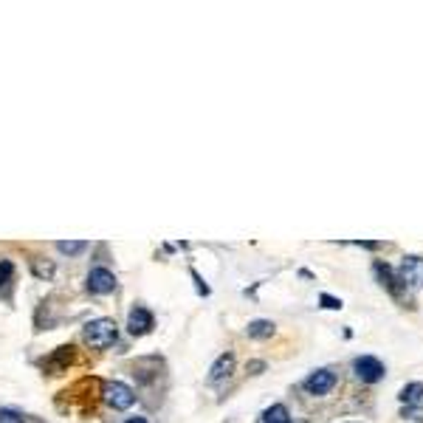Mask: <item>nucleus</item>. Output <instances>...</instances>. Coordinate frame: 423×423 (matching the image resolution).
<instances>
[{
  "label": "nucleus",
  "instance_id": "nucleus-2",
  "mask_svg": "<svg viewBox=\"0 0 423 423\" xmlns=\"http://www.w3.org/2000/svg\"><path fill=\"white\" fill-rule=\"evenodd\" d=\"M398 277H401L404 285L420 288V285H423V257H415V254L404 257V260H401V268H398Z\"/></svg>",
  "mask_w": 423,
  "mask_h": 423
},
{
  "label": "nucleus",
  "instance_id": "nucleus-14",
  "mask_svg": "<svg viewBox=\"0 0 423 423\" xmlns=\"http://www.w3.org/2000/svg\"><path fill=\"white\" fill-rule=\"evenodd\" d=\"M12 274H15V266L9 260H0V285H6L12 279Z\"/></svg>",
  "mask_w": 423,
  "mask_h": 423
},
{
  "label": "nucleus",
  "instance_id": "nucleus-13",
  "mask_svg": "<svg viewBox=\"0 0 423 423\" xmlns=\"http://www.w3.org/2000/svg\"><path fill=\"white\" fill-rule=\"evenodd\" d=\"M57 248L62 251V254H68V257H74V254H79V251H85L88 248V243H82V240H62V243H57Z\"/></svg>",
  "mask_w": 423,
  "mask_h": 423
},
{
  "label": "nucleus",
  "instance_id": "nucleus-5",
  "mask_svg": "<svg viewBox=\"0 0 423 423\" xmlns=\"http://www.w3.org/2000/svg\"><path fill=\"white\" fill-rule=\"evenodd\" d=\"M336 387V372L333 370H316L305 378V390L311 395H327Z\"/></svg>",
  "mask_w": 423,
  "mask_h": 423
},
{
  "label": "nucleus",
  "instance_id": "nucleus-9",
  "mask_svg": "<svg viewBox=\"0 0 423 423\" xmlns=\"http://www.w3.org/2000/svg\"><path fill=\"white\" fill-rule=\"evenodd\" d=\"M260 423H291V412L282 406V404H274L263 412V420Z\"/></svg>",
  "mask_w": 423,
  "mask_h": 423
},
{
  "label": "nucleus",
  "instance_id": "nucleus-17",
  "mask_svg": "<svg viewBox=\"0 0 423 423\" xmlns=\"http://www.w3.org/2000/svg\"><path fill=\"white\" fill-rule=\"evenodd\" d=\"M192 277H195V282H198V293H203V296H206V293H209V288H206V285L200 282V277H198V271H192Z\"/></svg>",
  "mask_w": 423,
  "mask_h": 423
},
{
  "label": "nucleus",
  "instance_id": "nucleus-11",
  "mask_svg": "<svg viewBox=\"0 0 423 423\" xmlns=\"http://www.w3.org/2000/svg\"><path fill=\"white\" fill-rule=\"evenodd\" d=\"M401 401L404 404H423V384H406L401 390Z\"/></svg>",
  "mask_w": 423,
  "mask_h": 423
},
{
  "label": "nucleus",
  "instance_id": "nucleus-4",
  "mask_svg": "<svg viewBox=\"0 0 423 423\" xmlns=\"http://www.w3.org/2000/svg\"><path fill=\"white\" fill-rule=\"evenodd\" d=\"M105 401L113 409H130L133 401H136V395H133V390L127 387V384H121V381H113V384L105 387Z\"/></svg>",
  "mask_w": 423,
  "mask_h": 423
},
{
  "label": "nucleus",
  "instance_id": "nucleus-10",
  "mask_svg": "<svg viewBox=\"0 0 423 423\" xmlns=\"http://www.w3.org/2000/svg\"><path fill=\"white\" fill-rule=\"evenodd\" d=\"M274 333V322H268V319H254V322H248V336L251 338H268Z\"/></svg>",
  "mask_w": 423,
  "mask_h": 423
},
{
  "label": "nucleus",
  "instance_id": "nucleus-6",
  "mask_svg": "<svg viewBox=\"0 0 423 423\" xmlns=\"http://www.w3.org/2000/svg\"><path fill=\"white\" fill-rule=\"evenodd\" d=\"M116 288V277L107 268H91L88 274V291L91 293H110Z\"/></svg>",
  "mask_w": 423,
  "mask_h": 423
},
{
  "label": "nucleus",
  "instance_id": "nucleus-15",
  "mask_svg": "<svg viewBox=\"0 0 423 423\" xmlns=\"http://www.w3.org/2000/svg\"><path fill=\"white\" fill-rule=\"evenodd\" d=\"M0 423H23V415L15 409H0Z\"/></svg>",
  "mask_w": 423,
  "mask_h": 423
},
{
  "label": "nucleus",
  "instance_id": "nucleus-16",
  "mask_svg": "<svg viewBox=\"0 0 423 423\" xmlns=\"http://www.w3.org/2000/svg\"><path fill=\"white\" fill-rule=\"evenodd\" d=\"M322 305H325V308H330V311H338V308H342V302L333 300V296H327V293H322Z\"/></svg>",
  "mask_w": 423,
  "mask_h": 423
},
{
  "label": "nucleus",
  "instance_id": "nucleus-8",
  "mask_svg": "<svg viewBox=\"0 0 423 423\" xmlns=\"http://www.w3.org/2000/svg\"><path fill=\"white\" fill-rule=\"evenodd\" d=\"M232 370H234V356H232V353H223L215 364H212V370H209V381H223V378L232 375Z\"/></svg>",
  "mask_w": 423,
  "mask_h": 423
},
{
  "label": "nucleus",
  "instance_id": "nucleus-1",
  "mask_svg": "<svg viewBox=\"0 0 423 423\" xmlns=\"http://www.w3.org/2000/svg\"><path fill=\"white\" fill-rule=\"evenodd\" d=\"M116 322L113 319H94L85 325V342H88L94 350H105L110 345H116Z\"/></svg>",
  "mask_w": 423,
  "mask_h": 423
},
{
  "label": "nucleus",
  "instance_id": "nucleus-12",
  "mask_svg": "<svg viewBox=\"0 0 423 423\" xmlns=\"http://www.w3.org/2000/svg\"><path fill=\"white\" fill-rule=\"evenodd\" d=\"M375 274L381 277V282H384V285H387V288H390V291L398 296V285H395V277H392L390 266H381V263H378V266H375Z\"/></svg>",
  "mask_w": 423,
  "mask_h": 423
},
{
  "label": "nucleus",
  "instance_id": "nucleus-7",
  "mask_svg": "<svg viewBox=\"0 0 423 423\" xmlns=\"http://www.w3.org/2000/svg\"><path fill=\"white\" fill-rule=\"evenodd\" d=\"M127 327H130L133 336H144L153 330V313L147 308H133L130 316H127Z\"/></svg>",
  "mask_w": 423,
  "mask_h": 423
},
{
  "label": "nucleus",
  "instance_id": "nucleus-3",
  "mask_svg": "<svg viewBox=\"0 0 423 423\" xmlns=\"http://www.w3.org/2000/svg\"><path fill=\"white\" fill-rule=\"evenodd\" d=\"M353 370H356V375L361 378V381H367V384H375V381H381L384 378V364H381L375 356H361V359H356L353 361Z\"/></svg>",
  "mask_w": 423,
  "mask_h": 423
},
{
  "label": "nucleus",
  "instance_id": "nucleus-18",
  "mask_svg": "<svg viewBox=\"0 0 423 423\" xmlns=\"http://www.w3.org/2000/svg\"><path fill=\"white\" fill-rule=\"evenodd\" d=\"M124 423H147V420H144V417H139V415H136V417H130V420H124Z\"/></svg>",
  "mask_w": 423,
  "mask_h": 423
}]
</instances>
